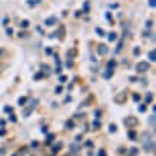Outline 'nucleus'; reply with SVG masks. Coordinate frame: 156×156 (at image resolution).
Returning <instances> with one entry per match:
<instances>
[{
	"label": "nucleus",
	"mask_w": 156,
	"mask_h": 156,
	"mask_svg": "<svg viewBox=\"0 0 156 156\" xmlns=\"http://www.w3.org/2000/svg\"><path fill=\"white\" fill-rule=\"evenodd\" d=\"M137 118H135V116H128V118L123 119V125L126 126V128H135L137 125Z\"/></svg>",
	"instance_id": "obj_1"
},
{
	"label": "nucleus",
	"mask_w": 156,
	"mask_h": 156,
	"mask_svg": "<svg viewBox=\"0 0 156 156\" xmlns=\"http://www.w3.org/2000/svg\"><path fill=\"white\" fill-rule=\"evenodd\" d=\"M151 69V65H149V62H139L136 63V72L137 73H145Z\"/></svg>",
	"instance_id": "obj_2"
},
{
	"label": "nucleus",
	"mask_w": 156,
	"mask_h": 156,
	"mask_svg": "<svg viewBox=\"0 0 156 156\" xmlns=\"http://www.w3.org/2000/svg\"><path fill=\"white\" fill-rule=\"evenodd\" d=\"M37 103H39V100H37V99H34V100H32V102H30V105H29L27 108H26V109L23 110V116H24V118H27L29 115L32 113V110H33V109L36 108V105H37Z\"/></svg>",
	"instance_id": "obj_3"
},
{
	"label": "nucleus",
	"mask_w": 156,
	"mask_h": 156,
	"mask_svg": "<svg viewBox=\"0 0 156 156\" xmlns=\"http://www.w3.org/2000/svg\"><path fill=\"white\" fill-rule=\"evenodd\" d=\"M143 151L145 152H155V142L153 140H147V142L143 143Z\"/></svg>",
	"instance_id": "obj_4"
},
{
	"label": "nucleus",
	"mask_w": 156,
	"mask_h": 156,
	"mask_svg": "<svg viewBox=\"0 0 156 156\" xmlns=\"http://www.w3.org/2000/svg\"><path fill=\"white\" fill-rule=\"evenodd\" d=\"M108 52H109V49H108V46H106V44H99V46H98V53H99L100 56L108 55Z\"/></svg>",
	"instance_id": "obj_5"
},
{
	"label": "nucleus",
	"mask_w": 156,
	"mask_h": 156,
	"mask_svg": "<svg viewBox=\"0 0 156 156\" xmlns=\"http://www.w3.org/2000/svg\"><path fill=\"white\" fill-rule=\"evenodd\" d=\"M56 23H57L56 16H50V17H48V19L44 20V24H46V26H55Z\"/></svg>",
	"instance_id": "obj_6"
},
{
	"label": "nucleus",
	"mask_w": 156,
	"mask_h": 156,
	"mask_svg": "<svg viewBox=\"0 0 156 156\" xmlns=\"http://www.w3.org/2000/svg\"><path fill=\"white\" fill-rule=\"evenodd\" d=\"M125 100H126V93H125V92L119 93V95L115 98V102H116V103H123Z\"/></svg>",
	"instance_id": "obj_7"
},
{
	"label": "nucleus",
	"mask_w": 156,
	"mask_h": 156,
	"mask_svg": "<svg viewBox=\"0 0 156 156\" xmlns=\"http://www.w3.org/2000/svg\"><path fill=\"white\" fill-rule=\"evenodd\" d=\"M62 147H63V143H62V142H57L56 145L52 147V153H55V155H56V153H59V152L62 151Z\"/></svg>",
	"instance_id": "obj_8"
},
{
	"label": "nucleus",
	"mask_w": 156,
	"mask_h": 156,
	"mask_svg": "<svg viewBox=\"0 0 156 156\" xmlns=\"http://www.w3.org/2000/svg\"><path fill=\"white\" fill-rule=\"evenodd\" d=\"M128 137H129V140H136V139H137V133H136V130L130 129V130L128 132Z\"/></svg>",
	"instance_id": "obj_9"
},
{
	"label": "nucleus",
	"mask_w": 156,
	"mask_h": 156,
	"mask_svg": "<svg viewBox=\"0 0 156 156\" xmlns=\"http://www.w3.org/2000/svg\"><path fill=\"white\" fill-rule=\"evenodd\" d=\"M113 72H115L113 69H109V67H108V69L103 72V77H105V79H110V77L113 76Z\"/></svg>",
	"instance_id": "obj_10"
},
{
	"label": "nucleus",
	"mask_w": 156,
	"mask_h": 156,
	"mask_svg": "<svg viewBox=\"0 0 156 156\" xmlns=\"http://www.w3.org/2000/svg\"><path fill=\"white\" fill-rule=\"evenodd\" d=\"M147 57H149V60H151V62H156V52H155V49H152V50H149V52H147Z\"/></svg>",
	"instance_id": "obj_11"
},
{
	"label": "nucleus",
	"mask_w": 156,
	"mask_h": 156,
	"mask_svg": "<svg viewBox=\"0 0 156 156\" xmlns=\"http://www.w3.org/2000/svg\"><path fill=\"white\" fill-rule=\"evenodd\" d=\"M55 137H56V136H55L53 133H49L48 136H46V142H44V145H48V146H49V145H50V143L55 140Z\"/></svg>",
	"instance_id": "obj_12"
},
{
	"label": "nucleus",
	"mask_w": 156,
	"mask_h": 156,
	"mask_svg": "<svg viewBox=\"0 0 156 156\" xmlns=\"http://www.w3.org/2000/svg\"><path fill=\"white\" fill-rule=\"evenodd\" d=\"M151 139H152V135H151V133H147V132H143L142 133V139H140V140H142L143 143L147 142V140H151Z\"/></svg>",
	"instance_id": "obj_13"
},
{
	"label": "nucleus",
	"mask_w": 156,
	"mask_h": 156,
	"mask_svg": "<svg viewBox=\"0 0 156 156\" xmlns=\"http://www.w3.org/2000/svg\"><path fill=\"white\" fill-rule=\"evenodd\" d=\"M116 39H118V34L115 33V32H110V33L108 34V40H109V42H115Z\"/></svg>",
	"instance_id": "obj_14"
},
{
	"label": "nucleus",
	"mask_w": 156,
	"mask_h": 156,
	"mask_svg": "<svg viewBox=\"0 0 156 156\" xmlns=\"http://www.w3.org/2000/svg\"><path fill=\"white\" fill-rule=\"evenodd\" d=\"M145 100H146V105L151 103L152 100H153V93H152V92H147V95L145 96Z\"/></svg>",
	"instance_id": "obj_15"
},
{
	"label": "nucleus",
	"mask_w": 156,
	"mask_h": 156,
	"mask_svg": "<svg viewBox=\"0 0 156 156\" xmlns=\"http://www.w3.org/2000/svg\"><path fill=\"white\" fill-rule=\"evenodd\" d=\"M129 156H137V153H139V149H137V147H130V149H129Z\"/></svg>",
	"instance_id": "obj_16"
},
{
	"label": "nucleus",
	"mask_w": 156,
	"mask_h": 156,
	"mask_svg": "<svg viewBox=\"0 0 156 156\" xmlns=\"http://www.w3.org/2000/svg\"><path fill=\"white\" fill-rule=\"evenodd\" d=\"M155 120H156L155 113L152 115V116H149V125H151V128H155Z\"/></svg>",
	"instance_id": "obj_17"
},
{
	"label": "nucleus",
	"mask_w": 156,
	"mask_h": 156,
	"mask_svg": "<svg viewBox=\"0 0 156 156\" xmlns=\"http://www.w3.org/2000/svg\"><path fill=\"white\" fill-rule=\"evenodd\" d=\"M75 128V123H73V120L72 119H69L66 122V129H69V130H72V129Z\"/></svg>",
	"instance_id": "obj_18"
},
{
	"label": "nucleus",
	"mask_w": 156,
	"mask_h": 156,
	"mask_svg": "<svg viewBox=\"0 0 156 156\" xmlns=\"http://www.w3.org/2000/svg\"><path fill=\"white\" fill-rule=\"evenodd\" d=\"M89 10H90V2L86 0L85 5H83V12H85V13H89Z\"/></svg>",
	"instance_id": "obj_19"
},
{
	"label": "nucleus",
	"mask_w": 156,
	"mask_h": 156,
	"mask_svg": "<svg viewBox=\"0 0 156 156\" xmlns=\"http://www.w3.org/2000/svg\"><path fill=\"white\" fill-rule=\"evenodd\" d=\"M26 102H27V98H19V100H17V103H19V106L20 108H22V106H24V105H26Z\"/></svg>",
	"instance_id": "obj_20"
},
{
	"label": "nucleus",
	"mask_w": 156,
	"mask_h": 156,
	"mask_svg": "<svg viewBox=\"0 0 156 156\" xmlns=\"http://www.w3.org/2000/svg\"><path fill=\"white\" fill-rule=\"evenodd\" d=\"M95 32H96L98 34H99L100 37H103L105 34H106V33H105V30H103V29H100V27H96V29H95Z\"/></svg>",
	"instance_id": "obj_21"
},
{
	"label": "nucleus",
	"mask_w": 156,
	"mask_h": 156,
	"mask_svg": "<svg viewBox=\"0 0 156 156\" xmlns=\"http://www.w3.org/2000/svg\"><path fill=\"white\" fill-rule=\"evenodd\" d=\"M27 2V6H30V7H33V6H36L40 2V0H26Z\"/></svg>",
	"instance_id": "obj_22"
},
{
	"label": "nucleus",
	"mask_w": 156,
	"mask_h": 156,
	"mask_svg": "<svg viewBox=\"0 0 156 156\" xmlns=\"http://www.w3.org/2000/svg\"><path fill=\"white\" fill-rule=\"evenodd\" d=\"M116 130H118V126H116L115 123H112V125L109 126V132H110V133H115Z\"/></svg>",
	"instance_id": "obj_23"
},
{
	"label": "nucleus",
	"mask_w": 156,
	"mask_h": 156,
	"mask_svg": "<svg viewBox=\"0 0 156 156\" xmlns=\"http://www.w3.org/2000/svg\"><path fill=\"white\" fill-rule=\"evenodd\" d=\"M115 66H116V60H109L108 62V67H109V69H115Z\"/></svg>",
	"instance_id": "obj_24"
},
{
	"label": "nucleus",
	"mask_w": 156,
	"mask_h": 156,
	"mask_svg": "<svg viewBox=\"0 0 156 156\" xmlns=\"http://www.w3.org/2000/svg\"><path fill=\"white\" fill-rule=\"evenodd\" d=\"M66 56H67V59H72V57L75 56V49H70V50L66 53Z\"/></svg>",
	"instance_id": "obj_25"
},
{
	"label": "nucleus",
	"mask_w": 156,
	"mask_h": 156,
	"mask_svg": "<svg viewBox=\"0 0 156 156\" xmlns=\"http://www.w3.org/2000/svg\"><path fill=\"white\" fill-rule=\"evenodd\" d=\"M20 27H23V29L29 27V20H22L20 22Z\"/></svg>",
	"instance_id": "obj_26"
},
{
	"label": "nucleus",
	"mask_w": 156,
	"mask_h": 156,
	"mask_svg": "<svg viewBox=\"0 0 156 156\" xmlns=\"http://www.w3.org/2000/svg\"><path fill=\"white\" fill-rule=\"evenodd\" d=\"M43 76H44V73H43V72H39V73H36V75H34L33 77L36 79V80H39V79H42Z\"/></svg>",
	"instance_id": "obj_27"
},
{
	"label": "nucleus",
	"mask_w": 156,
	"mask_h": 156,
	"mask_svg": "<svg viewBox=\"0 0 156 156\" xmlns=\"http://www.w3.org/2000/svg\"><path fill=\"white\" fill-rule=\"evenodd\" d=\"M132 99L135 100V102H139V100H140V95H139V93H133V95H132Z\"/></svg>",
	"instance_id": "obj_28"
},
{
	"label": "nucleus",
	"mask_w": 156,
	"mask_h": 156,
	"mask_svg": "<svg viewBox=\"0 0 156 156\" xmlns=\"http://www.w3.org/2000/svg\"><path fill=\"white\" fill-rule=\"evenodd\" d=\"M146 108H147V105H140V106H139V112H140V113L146 112Z\"/></svg>",
	"instance_id": "obj_29"
},
{
	"label": "nucleus",
	"mask_w": 156,
	"mask_h": 156,
	"mask_svg": "<svg viewBox=\"0 0 156 156\" xmlns=\"http://www.w3.org/2000/svg\"><path fill=\"white\" fill-rule=\"evenodd\" d=\"M9 120H10V122H13V123H16V122H17V118H16V116L12 113V115L9 116Z\"/></svg>",
	"instance_id": "obj_30"
},
{
	"label": "nucleus",
	"mask_w": 156,
	"mask_h": 156,
	"mask_svg": "<svg viewBox=\"0 0 156 156\" xmlns=\"http://www.w3.org/2000/svg\"><path fill=\"white\" fill-rule=\"evenodd\" d=\"M62 90H63V87L59 85V86H56V89H55V93H56V95H59V93H62Z\"/></svg>",
	"instance_id": "obj_31"
},
{
	"label": "nucleus",
	"mask_w": 156,
	"mask_h": 156,
	"mask_svg": "<svg viewBox=\"0 0 156 156\" xmlns=\"http://www.w3.org/2000/svg\"><path fill=\"white\" fill-rule=\"evenodd\" d=\"M98 156H108V153H106L105 149H100V151L98 152Z\"/></svg>",
	"instance_id": "obj_32"
},
{
	"label": "nucleus",
	"mask_w": 156,
	"mask_h": 156,
	"mask_svg": "<svg viewBox=\"0 0 156 156\" xmlns=\"http://www.w3.org/2000/svg\"><path fill=\"white\" fill-rule=\"evenodd\" d=\"M93 128H95V129H99L100 128V122L98 120V119H96L95 122H93Z\"/></svg>",
	"instance_id": "obj_33"
},
{
	"label": "nucleus",
	"mask_w": 156,
	"mask_h": 156,
	"mask_svg": "<svg viewBox=\"0 0 156 156\" xmlns=\"http://www.w3.org/2000/svg\"><path fill=\"white\" fill-rule=\"evenodd\" d=\"M66 80H67L66 76H59V82H60V83H65Z\"/></svg>",
	"instance_id": "obj_34"
},
{
	"label": "nucleus",
	"mask_w": 156,
	"mask_h": 156,
	"mask_svg": "<svg viewBox=\"0 0 156 156\" xmlns=\"http://www.w3.org/2000/svg\"><path fill=\"white\" fill-rule=\"evenodd\" d=\"M100 115H102V112H100L99 109H98V110H96V112H95V118L98 119V120H99V119H100Z\"/></svg>",
	"instance_id": "obj_35"
},
{
	"label": "nucleus",
	"mask_w": 156,
	"mask_h": 156,
	"mask_svg": "<svg viewBox=\"0 0 156 156\" xmlns=\"http://www.w3.org/2000/svg\"><path fill=\"white\" fill-rule=\"evenodd\" d=\"M85 146H87V147H93V142H92V140H86V142H85Z\"/></svg>",
	"instance_id": "obj_36"
},
{
	"label": "nucleus",
	"mask_w": 156,
	"mask_h": 156,
	"mask_svg": "<svg viewBox=\"0 0 156 156\" xmlns=\"http://www.w3.org/2000/svg\"><path fill=\"white\" fill-rule=\"evenodd\" d=\"M5 112H9V113H13V108H10V106H5Z\"/></svg>",
	"instance_id": "obj_37"
},
{
	"label": "nucleus",
	"mask_w": 156,
	"mask_h": 156,
	"mask_svg": "<svg viewBox=\"0 0 156 156\" xmlns=\"http://www.w3.org/2000/svg\"><path fill=\"white\" fill-rule=\"evenodd\" d=\"M153 26V20H146V27L149 29V27H152Z\"/></svg>",
	"instance_id": "obj_38"
},
{
	"label": "nucleus",
	"mask_w": 156,
	"mask_h": 156,
	"mask_svg": "<svg viewBox=\"0 0 156 156\" xmlns=\"http://www.w3.org/2000/svg\"><path fill=\"white\" fill-rule=\"evenodd\" d=\"M149 6L151 7H156V0H149Z\"/></svg>",
	"instance_id": "obj_39"
},
{
	"label": "nucleus",
	"mask_w": 156,
	"mask_h": 156,
	"mask_svg": "<svg viewBox=\"0 0 156 156\" xmlns=\"http://www.w3.org/2000/svg\"><path fill=\"white\" fill-rule=\"evenodd\" d=\"M40 132H42V133H48V126H42Z\"/></svg>",
	"instance_id": "obj_40"
},
{
	"label": "nucleus",
	"mask_w": 156,
	"mask_h": 156,
	"mask_svg": "<svg viewBox=\"0 0 156 156\" xmlns=\"http://www.w3.org/2000/svg\"><path fill=\"white\" fill-rule=\"evenodd\" d=\"M6 33L9 34V36H12V34H13V30H12V29H9V27H7V29H6Z\"/></svg>",
	"instance_id": "obj_41"
},
{
	"label": "nucleus",
	"mask_w": 156,
	"mask_h": 156,
	"mask_svg": "<svg viewBox=\"0 0 156 156\" xmlns=\"http://www.w3.org/2000/svg\"><path fill=\"white\" fill-rule=\"evenodd\" d=\"M140 53V49L136 48V49H133V55H139Z\"/></svg>",
	"instance_id": "obj_42"
},
{
	"label": "nucleus",
	"mask_w": 156,
	"mask_h": 156,
	"mask_svg": "<svg viewBox=\"0 0 156 156\" xmlns=\"http://www.w3.org/2000/svg\"><path fill=\"white\" fill-rule=\"evenodd\" d=\"M66 66L67 67H72V66H73V62H72L70 59H69V62H66Z\"/></svg>",
	"instance_id": "obj_43"
},
{
	"label": "nucleus",
	"mask_w": 156,
	"mask_h": 156,
	"mask_svg": "<svg viewBox=\"0 0 156 156\" xmlns=\"http://www.w3.org/2000/svg\"><path fill=\"white\" fill-rule=\"evenodd\" d=\"M5 135H6V129L2 128V129H0V136H5Z\"/></svg>",
	"instance_id": "obj_44"
},
{
	"label": "nucleus",
	"mask_w": 156,
	"mask_h": 156,
	"mask_svg": "<svg viewBox=\"0 0 156 156\" xmlns=\"http://www.w3.org/2000/svg\"><path fill=\"white\" fill-rule=\"evenodd\" d=\"M30 146H32V147H37L39 146V142H36V140H34V142H32V145H30Z\"/></svg>",
	"instance_id": "obj_45"
},
{
	"label": "nucleus",
	"mask_w": 156,
	"mask_h": 156,
	"mask_svg": "<svg viewBox=\"0 0 156 156\" xmlns=\"http://www.w3.org/2000/svg\"><path fill=\"white\" fill-rule=\"evenodd\" d=\"M129 80H130V82H133V83H135V82H137V77H135V76H132V77H129Z\"/></svg>",
	"instance_id": "obj_46"
},
{
	"label": "nucleus",
	"mask_w": 156,
	"mask_h": 156,
	"mask_svg": "<svg viewBox=\"0 0 156 156\" xmlns=\"http://www.w3.org/2000/svg\"><path fill=\"white\" fill-rule=\"evenodd\" d=\"M40 67L43 69V72H44V70H49V66H48V65H42Z\"/></svg>",
	"instance_id": "obj_47"
},
{
	"label": "nucleus",
	"mask_w": 156,
	"mask_h": 156,
	"mask_svg": "<svg viewBox=\"0 0 156 156\" xmlns=\"http://www.w3.org/2000/svg\"><path fill=\"white\" fill-rule=\"evenodd\" d=\"M55 72H56L57 75H60V72H62V69H60V66H57L56 69H55Z\"/></svg>",
	"instance_id": "obj_48"
},
{
	"label": "nucleus",
	"mask_w": 156,
	"mask_h": 156,
	"mask_svg": "<svg viewBox=\"0 0 156 156\" xmlns=\"http://www.w3.org/2000/svg\"><path fill=\"white\" fill-rule=\"evenodd\" d=\"M75 139H76V142H80V140H82V135H77Z\"/></svg>",
	"instance_id": "obj_49"
},
{
	"label": "nucleus",
	"mask_w": 156,
	"mask_h": 156,
	"mask_svg": "<svg viewBox=\"0 0 156 156\" xmlns=\"http://www.w3.org/2000/svg\"><path fill=\"white\" fill-rule=\"evenodd\" d=\"M119 153H126V149L125 147H119Z\"/></svg>",
	"instance_id": "obj_50"
},
{
	"label": "nucleus",
	"mask_w": 156,
	"mask_h": 156,
	"mask_svg": "<svg viewBox=\"0 0 156 156\" xmlns=\"http://www.w3.org/2000/svg\"><path fill=\"white\" fill-rule=\"evenodd\" d=\"M120 49H122V42L118 44V48H116V52H120Z\"/></svg>",
	"instance_id": "obj_51"
},
{
	"label": "nucleus",
	"mask_w": 156,
	"mask_h": 156,
	"mask_svg": "<svg viewBox=\"0 0 156 156\" xmlns=\"http://www.w3.org/2000/svg\"><path fill=\"white\" fill-rule=\"evenodd\" d=\"M46 53H48V55H52V49H50V48H46Z\"/></svg>",
	"instance_id": "obj_52"
},
{
	"label": "nucleus",
	"mask_w": 156,
	"mask_h": 156,
	"mask_svg": "<svg viewBox=\"0 0 156 156\" xmlns=\"http://www.w3.org/2000/svg\"><path fill=\"white\" fill-rule=\"evenodd\" d=\"M5 120H3V119H0V126H2V128H3V126H5Z\"/></svg>",
	"instance_id": "obj_53"
},
{
	"label": "nucleus",
	"mask_w": 156,
	"mask_h": 156,
	"mask_svg": "<svg viewBox=\"0 0 156 156\" xmlns=\"http://www.w3.org/2000/svg\"><path fill=\"white\" fill-rule=\"evenodd\" d=\"M70 100H72V96H67L66 99H65V102H66V103H67V102H70Z\"/></svg>",
	"instance_id": "obj_54"
},
{
	"label": "nucleus",
	"mask_w": 156,
	"mask_h": 156,
	"mask_svg": "<svg viewBox=\"0 0 156 156\" xmlns=\"http://www.w3.org/2000/svg\"><path fill=\"white\" fill-rule=\"evenodd\" d=\"M106 17H108V20H112V14L108 13V14H106Z\"/></svg>",
	"instance_id": "obj_55"
},
{
	"label": "nucleus",
	"mask_w": 156,
	"mask_h": 156,
	"mask_svg": "<svg viewBox=\"0 0 156 156\" xmlns=\"http://www.w3.org/2000/svg\"><path fill=\"white\" fill-rule=\"evenodd\" d=\"M19 37H26V33H22V32H20V33H19Z\"/></svg>",
	"instance_id": "obj_56"
},
{
	"label": "nucleus",
	"mask_w": 156,
	"mask_h": 156,
	"mask_svg": "<svg viewBox=\"0 0 156 156\" xmlns=\"http://www.w3.org/2000/svg\"><path fill=\"white\" fill-rule=\"evenodd\" d=\"M109 7H110V9H116V7H118V5H110Z\"/></svg>",
	"instance_id": "obj_57"
},
{
	"label": "nucleus",
	"mask_w": 156,
	"mask_h": 156,
	"mask_svg": "<svg viewBox=\"0 0 156 156\" xmlns=\"http://www.w3.org/2000/svg\"><path fill=\"white\" fill-rule=\"evenodd\" d=\"M2 155H5V149H0V156Z\"/></svg>",
	"instance_id": "obj_58"
},
{
	"label": "nucleus",
	"mask_w": 156,
	"mask_h": 156,
	"mask_svg": "<svg viewBox=\"0 0 156 156\" xmlns=\"http://www.w3.org/2000/svg\"><path fill=\"white\" fill-rule=\"evenodd\" d=\"M3 53H5V50H3V49H0V55H3Z\"/></svg>",
	"instance_id": "obj_59"
},
{
	"label": "nucleus",
	"mask_w": 156,
	"mask_h": 156,
	"mask_svg": "<svg viewBox=\"0 0 156 156\" xmlns=\"http://www.w3.org/2000/svg\"><path fill=\"white\" fill-rule=\"evenodd\" d=\"M12 156H17V155H12Z\"/></svg>",
	"instance_id": "obj_60"
}]
</instances>
